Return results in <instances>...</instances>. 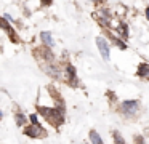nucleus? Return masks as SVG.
<instances>
[{"label":"nucleus","mask_w":149,"mask_h":144,"mask_svg":"<svg viewBox=\"0 0 149 144\" xmlns=\"http://www.w3.org/2000/svg\"><path fill=\"white\" fill-rule=\"evenodd\" d=\"M138 75L149 79V64H139V67H138Z\"/></svg>","instance_id":"obj_9"},{"label":"nucleus","mask_w":149,"mask_h":144,"mask_svg":"<svg viewBox=\"0 0 149 144\" xmlns=\"http://www.w3.org/2000/svg\"><path fill=\"white\" fill-rule=\"evenodd\" d=\"M40 40H42L48 48L53 47V40H52V34H50V32H47V31L42 32V34H40Z\"/></svg>","instance_id":"obj_7"},{"label":"nucleus","mask_w":149,"mask_h":144,"mask_svg":"<svg viewBox=\"0 0 149 144\" xmlns=\"http://www.w3.org/2000/svg\"><path fill=\"white\" fill-rule=\"evenodd\" d=\"M2 117H3V112H2V111H0V118H2Z\"/></svg>","instance_id":"obj_18"},{"label":"nucleus","mask_w":149,"mask_h":144,"mask_svg":"<svg viewBox=\"0 0 149 144\" xmlns=\"http://www.w3.org/2000/svg\"><path fill=\"white\" fill-rule=\"evenodd\" d=\"M39 109V114L43 115L53 127H59V125L64 122V106H59L55 109H48V107H37Z\"/></svg>","instance_id":"obj_1"},{"label":"nucleus","mask_w":149,"mask_h":144,"mask_svg":"<svg viewBox=\"0 0 149 144\" xmlns=\"http://www.w3.org/2000/svg\"><path fill=\"white\" fill-rule=\"evenodd\" d=\"M146 18L149 19V8H146Z\"/></svg>","instance_id":"obj_17"},{"label":"nucleus","mask_w":149,"mask_h":144,"mask_svg":"<svg viewBox=\"0 0 149 144\" xmlns=\"http://www.w3.org/2000/svg\"><path fill=\"white\" fill-rule=\"evenodd\" d=\"M138 111H139V102L136 101V99H128V101H123L122 104H120V112H122L123 115H127V117L136 115Z\"/></svg>","instance_id":"obj_2"},{"label":"nucleus","mask_w":149,"mask_h":144,"mask_svg":"<svg viewBox=\"0 0 149 144\" xmlns=\"http://www.w3.org/2000/svg\"><path fill=\"white\" fill-rule=\"evenodd\" d=\"M117 32L120 34V37H122V38H127V37H128V27H127L125 22H120L119 27H117Z\"/></svg>","instance_id":"obj_10"},{"label":"nucleus","mask_w":149,"mask_h":144,"mask_svg":"<svg viewBox=\"0 0 149 144\" xmlns=\"http://www.w3.org/2000/svg\"><path fill=\"white\" fill-rule=\"evenodd\" d=\"M0 27L5 29V31H7L8 34H10V37H11V40H13V42H16V40H18V38L15 37V31H13V27H10V24H8L7 21H3V18H0Z\"/></svg>","instance_id":"obj_6"},{"label":"nucleus","mask_w":149,"mask_h":144,"mask_svg":"<svg viewBox=\"0 0 149 144\" xmlns=\"http://www.w3.org/2000/svg\"><path fill=\"white\" fill-rule=\"evenodd\" d=\"M66 79H68V82H71V83H77V74H75L74 66H71V64L66 66Z\"/></svg>","instance_id":"obj_5"},{"label":"nucleus","mask_w":149,"mask_h":144,"mask_svg":"<svg viewBox=\"0 0 149 144\" xmlns=\"http://www.w3.org/2000/svg\"><path fill=\"white\" fill-rule=\"evenodd\" d=\"M135 141H136V144H144V141H143L139 136H136V138H135Z\"/></svg>","instance_id":"obj_15"},{"label":"nucleus","mask_w":149,"mask_h":144,"mask_svg":"<svg viewBox=\"0 0 149 144\" xmlns=\"http://www.w3.org/2000/svg\"><path fill=\"white\" fill-rule=\"evenodd\" d=\"M114 143L116 144H127L125 139H123V136L119 133V131H114Z\"/></svg>","instance_id":"obj_12"},{"label":"nucleus","mask_w":149,"mask_h":144,"mask_svg":"<svg viewBox=\"0 0 149 144\" xmlns=\"http://www.w3.org/2000/svg\"><path fill=\"white\" fill-rule=\"evenodd\" d=\"M96 45H98V50H100L101 56H103L104 61H109L111 58V47H109V42L103 37H98L96 38Z\"/></svg>","instance_id":"obj_3"},{"label":"nucleus","mask_w":149,"mask_h":144,"mask_svg":"<svg viewBox=\"0 0 149 144\" xmlns=\"http://www.w3.org/2000/svg\"><path fill=\"white\" fill-rule=\"evenodd\" d=\"M95 2H98V0H95Z\"/></svg>","instance_id":"obj_19"},{"label":"nucleus","mask_w":149,"mask_h":144,"mask_svg":"<svg viewBox=\"0 0 149 144\" xmlns=\"http://www.w3.org/2000/svg\"><path fill=\"white\" fill-rule=\"evenodd\" d=\"M52 3V0H42V5H50Z\"/></svg>","instance_id":"obj_16"},{"label":"nucleus","mask_w":149,"mask_h":144,"mask_svg":"<svg viewBox=\"0 0 149 144\" xmlns=\"http://www.w3.org/2000/svg\"><path fill=\"white\" fill-rule=\"evenodd\" d=\"M15 120H16V125H19V127H23V125H26L27 122V117L24 114H21V112H16V115H15Z\"/></svg>","instance_id":"obj_11"},{"label":"nucleus","mask_w":149,"mask_h":144,"mask_svg":"<svg viewBox=\"0 0 149 144\" xmlns=\"http://www.w3.org/2000/svg\"><path fill=\"white\" fill-rule=\"evenodd\" d=\"M29 120L32 122V125H40L39 123V118H37V114H31L29 115Z\"/></svg>","instance_id":"obj_14"},{"label":"nucleus","mask_w":149,"mask_h":144,"mask_svg":"<svg viewBox=\"0 0 149 144\" xmlns=\"http://www.w3.org/2000/svg\"><path fill=\"white\" fill-rule=\"evenodd\" d=\"M111 38H112V40H114V42H116V43H117V45H119V48H120V50H125V48H127V45H125V42H122V40H120V38H119V37H116V35H112V34H111Z\"/></svg>","instance_id":"obj_13"},{"label":"nucleus","mask_w":149,"mask_h":144,"mask_svg":"<svg viewBox=\"0 0 149 144\" xmlns=\"http://www.w3.org/2000/svg\"><path fill=\"white\" fill-rule=\"evenodd\" d=\"M24 134H27V136H31V138H45L47 131L43 130L40 125H31V127H27L26 130H24Z\"/></svg>","instance_id":"obj_4"},{"label":"nucleus","mask_w":149,"mask_h":144,"mask_svg":"<svg viewBox=\"0 0 149 144\" xmlns=\"http://www.w3.org/2000/svg\"><path fill=\"white\" fill-rule=\"evenodd\" d=\"M90 143H91V144H104L96 130H91V131H90Z\"/></svg>","instance_id":"obj_8"}]
</instances>
